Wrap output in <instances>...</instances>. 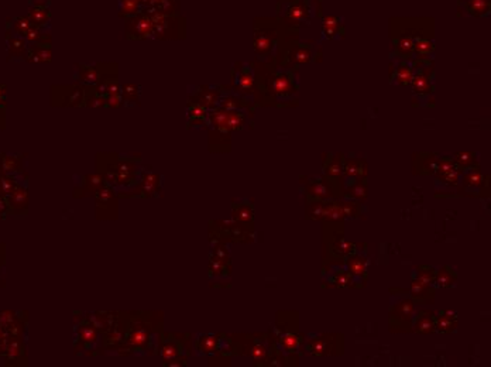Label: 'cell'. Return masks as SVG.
I'll return each instance as SVG.
<instances>
[{"mask_svg": "<svg viewBox=\"0 0 491 367\" xmlns=\"http://www.w3.org/2000/svg\"><path fill=\"white\" fill-rule=\"evenodd\" d=\"M412 315H414V302L411 299H404V301L397 303L390 312V328H391V331H409Z\"/></svg>", "mask_w": 491, "mask_h": 367, "instance_id": "6da1fadb", "label": "cell"}, {"mask_svg": "<svg viewBox=\"0 0 491 367\" xmlns=\"http://www.w3.org/2000/svg\"><path fill=\"white\" fill-rule=\"evenodd\" d=\"M414 331L422 335H429L436 331L435 328V314L432 311L421 310L415 318Z\"/></svg>", "mask_w": 491, "mask_h": 367, "instance_id": "7a4b0ae2", "label": "cell"}, {"mask_svg": "<svg viewBox=\"0 0 491 367\" xmlns=\"http://www.w3.org/2000/svg\"><path fill=\"white\" fill-rule=\"evenodd\" d=\"M435 328L442 333H452L457 328V315L448 310L438 312L435 315Z\"/></svg>", "mask_w": 491, "mask_h": 367, "instance_id": "3957f363", "label": "cell"}, {"mask_svg": "<svg viewBox=\"0 0 491 367\" xmlns=\"http://www.w3.org/2000/svg\"><path fill=\"white\" fill-rule=\"evenodd\" d=\"M457 280V275L455 270L449 266H443L441 270L435 273V284L441 288H450Z\"/></svg>", "mask_w": 491, "mask_h": 367, "instance_id": "277c9868", "label": "cell"}, {"mask_svg": "<svg viewBox=\"0 0 491 367\" xmlns=\"http://www.w3.org/2000/svg\"><path fill=\"white\" fill-rule=\"evenodd\" d=\"M347 270L351 274V277H365L367 273V260L361 256L357 254H350L347 256Z\"/></svg>", "mask_w": 491, "mask_h": 367, "instance_id": "5b68a950", "label": "cell"}, {"mask_svg": "<svg viewBox=\"0 0 491 367\" xmlns=\"http://www.w3.org/2000/svg\"><path fill=\"white\" fill-rule=\"evenodd\" d=\"M411 294L418 299H429V295L434 296L435 291L431 288V284H426L425 281L415 277L411 282Z\"/></svg>", "mask_w": 491, "mask_h": 367, "instance_id": "8992f818", "label": "cell"}, {"mask_svg": "<svg viewBox=\"0 0 491 367\" xmlns=\"http://www.w3.org/2000/svg\"><path fill=\"white\" fill-rule=\"evenodd\" d=\"M343 172L346 176L350 178H358V176H365V165L363 161H357V160H350L346 161L343 165Z\"/></svg>", "mask_w": 491, "mask_h": 367, "instance_id": "52a82bcc", "label": "cell"}, {"mask_svg": "<svg viewBox=\"0 0 491 367\" xmlns=\"http://www.w3.org/2000/svg\"><path fill=\"white\" fill-rule=\"evenodd\" d=\"M329 187L322 181H316L314 182L308 190V198L314 199V201H323L326 198H329Z\"/></svg>", "mask_w": 491, "mask_h": 367, "instance_id": "ba28073f", "label": "cell"}, {"mask_svg": "<svg viewBox=\"0 0 491 367\" xmlns=\"http://www.w3.org/2000/svg\"><path fill=\"white\" fill-rule=\"evenodd\" d=\"M299 343H301V339H299V336H296L295 333H285L280 338L281 347L288 353L296 352L298 347H299Z\"/></svg>", "mask_w": 491, "mask_h": 367, "instance_id": "9c48e42d", "label": "cell"}, {"mask_svg": "<svg viewBox=\"0 0 491 367\" xmlns=\"http://www.w3.org/2000/svg\"><path fill=\"white\" fill-rule=\"evenodd\" d=\"M460 175H462V168L459 165H453L452 168H449L448 171H445L443 174L438 175V178L442 181V182L448 184V185H457L460 182Z\"/></svg>", "mask_w": 491, "mask_h": 367, "instance_id": "30bf717a", "label": "cell"}, {"mask_svg": "<svg viewBox=\"0 0 491 367\" xmlns=\"http://www.w3.org/2000/svg\"><path fill=\"white\" fill-rule=\"evenodd\" d=\"M308 350L315 356H325L329 353V345L323 338H315L309 340Z\"/></svg>", "mask_w": 491, "mask_h": 367, "instance_id": "8fae6325", "label": "cell"}, {"mask_svg": "<svg viewBox=\"0 0 491 367\" xmlns=\"http://www.w3.org/2000/svg\"><path fill=\"white\" fill-rule=\"evenodd\" d=\"M346 195L349 198L358 199V201H364L367 198V185H365V182H361V181L351 184L350 187L346 190Z\"/></svg>", "mask_w": 491, "mask_h": 367, "instance_id": "7c38bea8", "label": "cell"}, {"mask_svg": "<svg viewBox=\"0 0 491 367\" xmlns=\"http://www.w3.org/2000/svg\"><path fill=\"white\" fill-rule=\"evenodd\" d=\"M218 345H219V339L216 338V336H212V335L202 336V338L198 340V347H199V350H202L204 353L216 352Z\"/></svg>", "mask_w": 491, "mask_h": 367, "instance_id": "4fadbf2b", "label": "cell"}, {"mask_svg": "<svg viewBox=\"0 0 491 367\" xmlns=\"http://www.w3.org/2000/svg\"><path fill=\"white\" fill-rule=\"evenodd\" d=\"M455 164L459 165L460 168H474V165L477 167V160H476V155L473 153L463 151V153H459L456 155Z\"/></svg>", "mask_w": 491, "mask_h": 367, "instance_id": "5bb4252c", "label": "cell"}, {"mask_svg": "<svg viewBox=\"0 0 491 367\" xmlns=\"http://www.w3.org/2000/svg\"><path fill=\"white\" fill-rule=\"evenodd\" d=\"M463 182L466 184V185H469V187H480V185H483V182H484V178H483V174L478 171V167H476V169L474 168H470V171H467L466 172V175H464V178H463Z\"/></svg>", "mask_w": 491, "mask_h": 367, "instance_id": "9a60e30c", "label": "cell"}, {"mask_svg": "<svg viewBox=\"0 0 491 367\" xmlns=\"http://www.w3.org/2000/svg\"><path fill=\"white\" fill-rule=\"evenodd\" d=\"M395 81L401 85H407L412 81V70L407 64H401L395 72Z\"/></svg>", "mask_w": 491, "mask_h": 367, "instance_id": "2e32d148", "label": "cell"}, {"mask_svg": "<svg viewBox=\"0 0 491 367\" xmlns=\"http://www.w3.org/2000/svg\"><path fill=\"white\" fill-rule=\"evenodd\" d=\"M291 88H292V84H291V79L287 77V75H280L278 78H275L274 81V86L273 89L275 93L278 95H285L288 92H291Z\"/></svg>", "mask_w": 491, "mask_h": 367, "instance_id": "e0dca14e", "label": "cell"}, {"mask_svg": "<svg viewBox=\"0 0 491 367\" xmlns=\"http://www.w3.org/2000/svg\"><path fill=\"white\" fill-rule=\"evenodd\" d=\"M243 114L239 112H226V132L240 129L243 125Z\"/></svg>", "mask_w": 491, "mask_h": 367, "instance_id": "ac0fdd59", "label": "cell"}, {"mask_svg": "<svg viewBox=\"0 0 491 367\" xmlns=\"http://www.w3.org/2000/svg\"><path fill=\"white\" fill-rule=\"evenodd\" d=\"M333 250H335L337 254L347 257V256H350V254H353L354 252H356V244H354V243H350V241H347L346 239H340L337 240L336 243L333 244Z\"/></svg>", "mask_w": 491, "mask_h": 367, "instance_id": "d6986e66", "label": "cell"}, {"mask_svg": "<svg viewBox=\"0 0 491 367\" xmlns=\"http://www.w3.org/2000/svg\"><path fill=\"white\" fill-rule=\"evenodd\" d=\"M332 282H333V285H335V287H339V288H346V287L351 285V282H353V277H351V274L349 273V271L340 270V271H337L336 274L333 275V278H332Z\"/></svg>", "mask_w": 491, "mask_h": 367, "instance_id": "ffe728a7", "label": "cell"}, {"mask_svg": "<svg viewBox=\"0 0 491 367\" xmlns=\"http://www.w3.org/2000/svg\"><path fill=\"white\" fill-rule=\"evenodd\" d=\"M435 273L436 271L431 266L422 264V266L416 268V278L425 281L426 284H434V281H435Z\"/></svg>", "mask_w": 491, "mask_h": 367, "instance_id": "44dd1931", "label": "cell"}, {"mask_svg": "<svg viewBox=\"0 0 491 367\" xmlns=\"http://www.w3.org/2000/svg\"><path fill=\"white\" fill-rule=\"evenodd\" d=\"M326 168V174L330 176V178H336L342 174L343 171V160L339 158V157H335L333 161L330 162L329 165H325Z\"/></svg>", "mask_w": 491, "mask_h": 367, "instance_id": "7402d4cb", "label": "cell"}, {"mask_svg": "<svg viewBox=\"0 0 491 367\" xmlns=\"http://www.w3.org/2000/svg\"><path fill=\"white\" fill-rule=\"evenodd\" d=\"M414 48V42L411 41L407 37H402L397 41V49L400 51L402 55H411V51Z\"/></svg>", "mask_w": 491, "mask_h": 367, "instance_id": "603a6c76", "label": "cell"}, {"mask_svg": "<svg viewBox=\"0 0 491 367\" xmlns=\"http://www.w3.org/2000/svg\"><path fill=\"white\" fill-rule=\"evenodd\" d=\"M414 89L415 92H419V93H425V92H428L429 89L428 77H425V75H418V77L415 78Z\"/></svg>", "mask_w": 491, "mask_h": 367, "instance_id": "cb8c5ba5", "label": "cell"}, {"mask_svg": "<svg viewBox=\"0 0 491 367\" xmlns=\"http://www.w3.org/2000/svg\"><path fill=\"white\" fill-rule=\"evenodd\" d=\"M414 47L419 54H422V55H426V54H429V52L434 49L432 44H431L429 41H426V40H418V41L414 44Z\"/></svg>", "mask_w": 491, "mask_h": 367, "instance_id": "d4e9b609", "label": "cell"}, {"mask_svg": "<svg viewBox=\"0 0 491 367\" xmlns=\"http://www.w3.org/2000/svg\"><path fill=\"white\" fill-rule=\"evenodd\" d=\"M469 7L470 10L474 13H483L485 10V0H470L469 2Z\"/></svg>", "mask_w": 491, "mask_h": 367, "instance_id": "484cf974", "label": "cell"}, {"mask_svg": "<svg viewBox=\"0 0 491 367\" xmlns=\"http://www.w3.org/2000/svg\"><path fill=\"white\" fill-rule=\"evenodd\" d=\"M190 117L191 119H204L205 109L202 106H194L190 110Z\"/></svg>", "mask_w": 491, "mask_h": 367, "instance_id": "4316f807", "label": "cell"}, {"mask_svg": "<svg viewBox=\"0 0 491 367\" xmlns=\"http://www.w3.org/2000/svg\"><path fill=\"white\" fill-rule=\"evenodd\" d=\"M252 356L257 360L264 359V356H266V347L263 345H256L252 349Z\"/></svg>", "mask_w": 491, "mask_h": 367, "instance_id": "83f0119b", "label": "cell"}, {"mask_svg": "<svg viewBox=\"0 0 491 367\" xmlns=\"http://www.w3.org/2000/svg\"><path fill=\"white\" fill-rule=\"evenodd\" d=\"M240 85L243 86V88H245V89H249L250 86H252V84H253V78H252V75H250V72H247L245 71L244 74L240 77Z\"/></svg>", "mask_w": 491, "mask_h": 367, "instance_id": "f1b7e54d", "label": "cell"}]
</instances>
